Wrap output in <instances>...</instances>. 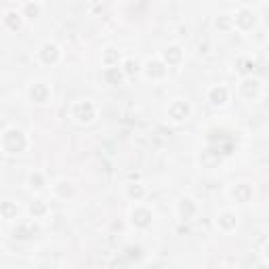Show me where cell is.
<instances>
[{
    "mask_svg": "<svg viewBox=\"0 0 269 269\" xmlns=\"http://www.w3.org/2000/svg\"><path fill=\"white\" fill-rule=\"evenodd\" d=\"M71 118L80 124H88L95 120V105L91 101H76L71 105Z\"/></svg>",
    "mask_w": 269,
    "mask_h": 269,
    "instance_id": "6da1fadb",
    "label": "cell"
},
{
    "mask_svg": "<svg viewBox=\"0 0 269 269\" xmlns=\"http://www.w3.org/2000/svg\"><path fill=\"white\" fill-rule=\"evenodd\" d=\"M189 114H191V105L187 101H183V99L173 101L170 107H168V118L173 122H185L189 118Z\"/></svg>",
    "mask_w": 269,
    "mask_h": 269,
    "instance_id": "7a4b0ae2",
    "label": "cell"
},
{
    "mask_svg": "<svg viewBox=\"0 0 269 269\" xmlns=\"http://www.w3.org/2000/svg\"><path fill=\"white\" fill-rule=\"evenodd\" d=\"M48 97H51V88L42 82H36L30 88V99L36 101V103H44V101H48Z\"/></svg>",
    "mask_w": 269,
    "mask_h": 269,
    "instance_id": "3957f363",
    "label": "cell"
},
{
    "mask_svg": "<svg viewBox=\"0 0 269 269\" xmlns=\"http://www.w3.org/2000/svg\"><path fill=\"white\" fill-rule=\"evenodd\" d=\"M143 71H145V76L148 78H162L166 74V63L162 61H148L145 67H143Z\"/></svg>",
    "mask_w": 269,
    "mask_h": 269,
    "instance_id": "277c9868",
    "label": "cell"
},
{
    "mask_svg": "<svg viewBox=\"0 0 269 269\" xmlns=\"http://www.w3.org/2000/svg\"><path fill=\"white\" fill-rule=\"evenodd\" d=\"M227 99H229V91H227L225 86H214V88H210L208 101H210L212 105H225Z\"/></svg>",
    "mask_w": 269,
    "mask_h": 269,
    "instance_id": "5b68a950",
    "label": "cell"
},
{
    "mask_svg": "<svg viewBox=\"0 0 269 269\" xmlns=\"http://www.w3.org/2000/svg\"><path fill=\"white\" fill-rule=\"evenodd\" d=\"M234 23H236L240 30H250V28L255 26V15L250 13V11H246V9H242V11L236 15Z\"/></svg>",
    "mask_w": 269,
    "mask_h": 269,
    "instance_id": "8992f818",
    "label": "cell"
},
{
    "mask_svg": "<svg viewBox=\"0 0 269 269\" xmlns=\"http://www.w3.org/2000/svg\"><path fill=\"white\" fill-rule=\"evenodd\" d=\"M40 57L44 59V63H55L59 59V48L57 44H53V42H46L40 51Z\"/></svg>",
    "mask_w": 269,
    "mask_h": 269,
    "instance_id": "52a82bcc",
    "label": "cell"
},
{
    "mask_svg": "<svg viewBox=\"0 0 269 269\" xmlns=\"http://www.w3.org/2000/svg\"><path fill=\"white\" fill-rule=\"evenodd\" d=\"M162 57H164L166 65H177L179 61H181L183 53H181V48H179V46H168V48L162 51Z\"/></svg>",
    "mask_w": 269,
    "mask_h": 269,
    "instance_id": "ba28073f",
    "label": "cell"
},
{
    "mask_svg": "<svg viewBox=\"0 0 269 269\" xmlns=\"http://www.w3.org/2000/svg\"><path fill=\"white\" fill-rule=\"evenodd\" d=\"M179 214L183 217V221H191V217L195 214V204H193V200L183 198L181 202H179Z\"/></svg>",
    "mask_w": 269,
    "mask_h": 269,
    "instance_id": "9c48e42d",
    "label": "cell"
},
{
    "mask_svg": "<svg viewBox=\"0 0 269 269\" xmlns=\"http://www.w3.org/2000/svg\"><path fill=\"white\" fill-rule=\"evenodd\" d=\"M240 93H242L244 97H248V99L257 97V95H259V82H257V80H253V78L244 80V82L240 84Z\"/></svg>",
    "mask_w": 269,
    "mask_h": 269,
    "instance_id": "30bf717a",
    "label": "cell"
},
{
    "mask_svg": "<svg viewBox=\"0 0 269 269\" xmlns=\"http://www.w3.org/2000/svg\"><path fill=\"white\" fill-rule=\"evenodd\" d=\"M133 223L139 225V227H148L152 223V212L145 210V208H137L133 212Z\"/></svg>",
    "mask_w": 269,
    "mask_h": 269,
    "instance_id": "8fae6325",
    "label": "cell"
},
{
    "mask_svg": "<svg viewBox=\"0 0 269 269\" xmlns=\"http://www.w3.org/2000/svg\"><path fill=\"white\" fill-rule=\"evenodd\" d=\"M217 225H219L223 231H229L231 227H236V214H231V212H223V214H219Z\"/></svg>",
    "mask_w": 269,
    "mask_h": 269,
    "instance_id": "7c38bea8",
    "label": "cell"
},
{
    "mask_svg": "<svg viewBox=\"0 0 269 269\" xmlns=\"http://www.w3.org/2000/svg\"><path fill=\"white\" fill-rule=\"evenodd\" d=\"M124 76V71L120 67H105V80L110 84H118Z\"/></svg>",
    "mask_w": 269,
    "mask_h": 269,
    "instance_id": "4fadbf2b",
    "label": "cell"
},
{
    "mask_svg": "<svg viewBox=\"0 0 269 269\" xmlns=\"http://www.w3.org/2000/svg\"><path fill=\"white\" fill-rule=\"evenodd\" d=\"M118 61H120L118 51H114V48H107V51H105V59H103L105 67H118Z\"/></svg>",
    "mask_w": 269,
    "mask_h": 269,
    "instance_id": "5bb4252c",
    "label": "cell"
},
{
    "mask_svg": "<svg viewBox=\"0 0 269 269\" xmlns=\"http://www.w3.org/2000/svg\"><path fill=\"white\" fill-rule=\"evenodd\" d=\"M234 195H236V198H240L242 202H248V198H250V187L240 185V187L234 189Z\"/></svg>",
    "mask_w": 269,
    "mask_h": 269,
    "instance_id": "9a60e30c",
    "label": "cell"
},
{
    "mask_svg": "<svg viewBox=\"0 0 269 269\" xmlns=\"http://www.w3.org/2000/svg\"><path fill=\"white\" fill-rule=\"evenodd\" d=\"M124 67H127V69H124V74H133V71L137 74V71H139V63H137V61H133V59H127Z\"/></svg>",
    "mask_w": 269,
    "mask_h": 269,
    "instance_id": "2e32d148",
    "label": "cell"
},
{
    "mask_svg": "<svg viewBox=\"0 0 269 269\" xmlns=\"http://www.w3.org/2000/svg\"><path fill=\"white\" fill-rule=\"evenodd\" d=\"M129 193L135 195V198L139 200V198H143V187H141V185H135V187L131 185V187H129Z\"/></svg>",
    "mask_w": 269,
    "mask_h": 269,
    "instance_id": "e0dca14e",
    "label": "cell"
},
{
    "mask_svg": "<svg viewBox=\"0 0 269 269\" xmlns=\"http://www.w3.org/2000/svg\"><path fill=\"white\" fill-rule=\"evenodd\" d=\"M30 210H32V214H34V212H36V214H40V212H44V210H46V206H44V204H40V202H36V204H32V208H30Z\"/></svg>",
    "mask_w": 269,
    "mask_h": 269,
    "instance_id": "ac0fdd59",
    "label": "cell"
},
{
    "mask_svg": "<svg viewBox=\"0 0 269 269\" xmlns=\"http://www.w3.org/2000/svg\"><path fill=\"white\" fill-rule=\"evenodd\" d=\"M30 183H34V175L30 177ZM34 187H36V189H40V187H42V177H40L38 173H36V185H34Z\"/></svg>",
    "mask_w": 269,
    "mask_h": 269,
    "instance_id": "d6986e66",
    "label": "cell"
}]
</instances>
